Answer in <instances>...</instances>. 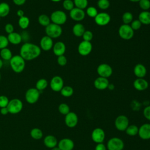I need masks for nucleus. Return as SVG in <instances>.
<instances>
[{
    "label": "nucleus",
    "instance_id": "nucleus-10",
    "mask_svg": "<svg viewBox=\"0 0 150 150\" xmlns=\"http://www.w3.org/2000/svg\"><path fill=\"white\" fill-rule=\"evenodd\" d=\"M97 72L100 77L107 79L112 75V69L107 63H101L97 67Z\"/></svg>",
    "mask_w": 150,
    "mask_h": 150
},
{
    "label": "nucleus",
    "instance_id": "nucleus-28",
    "mask_svg": "<svg viewBox=\"0 0 150 150\" xmlns=\"http://www.w3.org/2000/svg\"><path fill=\"white\" fill-rule=\"evenodd\" d=\"M10 12L9 5L5 2L0 3V17L4 18L7 16Z\"/></svg>",
    "mask_w": 150,
    "mask_h": 150
},
{
    "label": "nucleus",
    "instance_id": "nucleus-50",
    "mask_svg": "<svg viewBox=\"0 0 150 150\" xmlns=\"http://www.w3.org/2000/svg\"><path fill=\"white\" fill-rule=\"evenodd\" d=\"M95 150H107V147L103 143H99L96 146Z\"/></svg>",
    "mask_w": 150,
    "mask_h": 150
},
{
    "label": "nucleus",
    "instance_id": "nucleus-48",
    "mask_svg": "<svg viewBox=\"0 0 150 150\" xmlns=\"http://www.w3.org/2000/svg\"><path fill=\"white\" fill-rule=\"evenodd\" d=\"M143 115L146 120L150 121V105H148L144 108L143 110Z\"/></svg>",
    "mask_w": 150,
    "mask_h": 150
},
{
    "label": "nucleus",
    "instance_id": "nucleus-14",
    "mask_svg": "<svg viewBox=\"0 0 150 150\" xmlns=\"http://www.w3.org/2000/svg\"><path fill=\"white\" fill-rule=\"evenodd\" d=\"M96 23L99 26H105L108 25L111 20L110 15L106 12L98 13L94 18Z\"/></svg>",
    "mask_w": 150,
    "mask_h": 150
},
{
    "label": "nucleus",
    "instance_id": "nucleus-60",
    "mask_svg": "<svg viewBox=\"0 0 150 150\" xmlns=\"http://www.w3.org/2000/svg\"><path fill=\"white\" fill-rule=\"evenodd\" d=\"M1 17H0V20H1Z\"/></svg>",
    "mask_w": 150,
    "mask_h": 150
},
{
    "label": "nucleus",
    "instance_id": "nucleus-17",
    "mask_svg": "<svg viewBox=\"0 0 150 150\" xmlns=\"http://www.w3.org/2000/svg\"><path fill=\"white\" fill-rule=\"evenodd\" d=\"M138 135L142 139H150V124L145 123L141 125L139 127Z\"/></svg>",
    "mask_w": 150,
    "mask_h": 150
},
{
    "label": "nucleus",
    "instance_id": "nucleus-23",
    "mask_svg": "<svg viewBox=\"0 0 150 150\" xmlns=\"http://www.w3.org/2000/svg\"><path fill=\"white\" fill-rule=\"evenodd\" d=\"M134 73L137 78H144L146 74V69L142 64L138 63L134 68Z\"/></svg>",
    "mask_w": 150,
    "mask_h": 150
},
{
    "label": "nucleus",
    "instance_id": "nucleus-18",
    "mask_svg": "<svg viewBox=\"0 0 150 150\" xmlns=\"http://www.w3.org/2000/svg\"><path fill=\"white\" fill-rule=\"evenodd\" d=\"M70 17L75 21H81L84 19L86 16V13L83 9L74 7L70 11Z\"/></svg>",
    "mask_w": 150,
    "mask_h": 150
},
{
    "label": "nucleus",
    "instance_id": "nucleus-43",
    "mask_svg": "<svg viewBox=\"0 0 150 150\" xmlns=\"http://www.w3.org/2000/svg\"><path fill=\"white\" fill-rule=\"evenodd\" d=\"M9 45V41L6 36L1 35H0V49H2L8 47Z\"/></svg>",
    "mask_w": 150,
    "mask_h": 150
},
{
    "label": "nucleus",
    "instance_id": "nucleus-12",
    "mask_svg": "<svg viewBox=\"0 0 150 150\" xmlns=\"http://www.w3.org/2000/svg\"><path fill=\"white\" fill-rule=\"evenodd\" d=\"M64 86V81L63 79L59 76H53L50 81V87L51 89L55 91H60Z\"/></svg>",
    "mask_w": 150,
    "mask_h": 150
},
{
    "label": "nucleus",
    "instance_id": "nucleus-5",
    "mask_svg": "<svg viewBox=\"0 0 150 150\" xmlns=\"http://www.w3.org/2000/svg\"><path fill=\"white\" fill-rule=\"evenodd\" d=\"M118 35L124 40H130L134 36V30L129 25L122 24L118 29Z\"/></svg>",
    "mask_w": 150,
    "mask_h": 150
},
{
    "label": "nucleus",
    "instance_id": "nucleus-39",
    "mask_svg": "<svg viewBox=\"0 0 150 150\" xmlns=\"http://www.w3.org/2000/svg\"><path fill=\"white\" fill-rule=\"evenodd\" d=\"M97 6L100 9L105 10L110 7V2L108 0H98L97 1Z\"/></svg>",
    "mask_w": 150,
    "mask_h": 150
},
{
    "label": "nucleus",
    "instance_id": "nucleus-47",
    "mask_svg": "<svg viewBox=\"0 0 150 150\" xmlns=\"http://www.w3.org/2000/svg\"><path fill=\"white\" fill-rule=\"evenodd\" d=\"M57 62L59 65H60L61 66H64L67 64V58L65 56L62 55V56H57Z\"/></svg>",
    "mask_w": 150,
    "mask_h": 150
},
{
    "label": "nucleus",
    "instance_id": "nucleus-30",
    "mask_svg": "<svg viewBox=\"0 0 150 150\" xmlns=\"http://www.w3.org/2000/svg\"><path fill=\"white\" fill-rule=\"evenodd\" d=\"M38 21L39 23L43 26H47L50 23V17L46 14H41L38 16Z\"/></svg>",
    "mask_w": 150,
    "mask_h": 150
},
{
    "label": "nucleus",
    "instance_id": "nucleus-42",
    "mask_svg": "<svg viewBox=\"0 0 150 150\" xmlns=\"http://www.w3.org/2000/svg\"><path fill=\"white\" fill-rule=\"evenodd\" d=\"M86 13L89 17L94 18L98 14V11L94 6H89L87 8Z\"/></svg>",
    "mask_w": 150,
    "mask_h": 150
},
{
    "label": "nucleus",
    "instance_id": "nucleus-41",
    "mask_svg": "<svg viewBox=\"0 0 150 150\" xmlns=\"http://www.w3.org/2000/svg\"><path fill=\"white\" fill-rule=\"evenodd\" d=\"M139 6L143 11H148L150 9V1L149 0H140L139 2Z\"/></svg>",
    "mask_w": 150,
    "mask_h": 150
},
{
    "label": "nucleus",
    "instance_id": "nucleus-52",
    "mask_svg": "<svg viewBox=\"0 0 150 150\" xmlns=\"http://www.w3.org/2000/svg\"><path fill=\"white\" fill-rule=\"evenodd\" d=\"M1 114L2 115H6L7 114L9 113V110L6 107H3V108H1Z\"/></svg>",
    "mask_w": 150,
    "mask_h": 150
},
{
    "label": "nucleus",
    "instance_id": "nucleus-53",
    "mask_svg": "<svg viewBox=\"0 0 150 150\" xmlns=\"http://www.w3.org/2000/svg\"><path fill=\"white\" fill-rule=\"evenodd\" d=\"M16 15H17V16H18L19 18H21V17L24 16V12H23V11L22 10V9H18V10L16 11Z\"/></svg>",
    "mask_w": 150,
    "mask_h": 150
},
{
    "label": "nucleus",
    "instance_id": "nucleus-34",
    "mask_svg": "<svg viewBox=\"0 0 150 150\" xmlns=\"http://www.w3.org/2000/svg\"><path fill=\"white\" fill-rule=\"evenodd\" d=\"M138 129L139 128L136 125H129L125 131L129 136H135L138 133Z\"/></svg>",
    "mask_w": 150,
    "mask_h": 150
},
{
    "label": "nucleus",
    "instance_id": "nucleus-7",
    "mask_svg": "<svg viewBox=\"0 0 150 150\" xmlns=\"http://www.w3.org/2000/svg\"><path fill=\"white\" fill-rule=\"evenodd\" d=\"M106 147L108 150H123L124 143L121 138L112 137L107 141Z\"/></svg>",
    "mask_w": 150,
    "mask_h": 150
},
{
    "label": "nucleus",
    "instance_id": "nucleus-2",
    "mask_svg": "<svg viewBox=\"0 0 150 150\" xmlns=\"http://www.w3.org/2000/svg\"><path fill=\"white\" fill-rule=\"evenodd\" d=\"M9 64L15 73H20L25 69V60L19 54H16L13 56L9 60Z\"/></svg>",
    "mask_w": 150,
    "mask_h": 150
},
{
    "label": "nucleus",
    "instance_id": "nucleus-54",
    "mask_svg": "<svg viewBox=\"0 0 150 150\" xmlns=\"http://www.w3.org/2000/svg\"><path fill=\"white\" fill-rule=\"evenodd\" d=\"M108 88L110 90H113L114 88V86L112 84H109V85L108 86Z\"/></svg>",
    "mask_w": 150,
    "mask_h": 150
},
{
    "label": "nucleus",
    "instance_id": "nucleus-6",
    "mask_svg": "<svg viewBox=\"0 0 150 150\" xmlns=\"http://www.w3.org/2000/svg\"><path fill=\"white\" fill-rule=\"evenodd\" d=\"M9 112L12 114H16L21 111L23 108L22 101L18 98H13L9 100L7 105Z\"/></svg>",
    "mask_w": 150,
    "mask_h": 150
},
{
    "label": "nucleus",
    "instance_id": "nucleus-9",
    "mask_svg": "<svg viewBox=\"0 0 150 150\" xmlns=\"http://www.w3.org/2000/svg\"><path fill=\"white\" fill-rule=\"evenodd\" d=\"M40 94V91H39L36 88H30L26 91L25 93L26 101L29 104H35L38 101Z\"/></svg>",
    "mask_w": 150,
    "mask_h": 150
},
{
    "label": "nucleus",
    "instance_id": "nucleus-21",
    "mask_svg": "<svg viewBox=\"0 0 150 150\" xmlns=\"http://www.w3.org/2000/svg\"><path fill=\"white\" fill-rule=\"evenodd\" d=\"M148 82L144 78H137L133 83L134 87L138 91H144L148 88Z\"/></svg>",
    "mask_w": 150,
    "mask_h": 150
},
{
    "label": "nucleus",
    "instance_id": "nucleus-59",
    "mask_svg": "<svg viewBox=\"0 0 150 150\" xmlns=\"http://www.w3.org/2000/svg\"><path fill=\"white\" fill-rule=\"evenodd\" d=\"M1 73H0V80H1Z\"/></svg>",
    "mask_w": 150,
    "mask_h": 150
},
{
    "label": "nucleus",
    "instance_id": "nucleus-40",
    "mask_svg": "<svg viewBox=\"0 0 150 150\" xmlns=\"http://www.w3.org/2000/svg\"><path fill=\"white\" fill-rule=\"evenodd\" d=\"M62 5L64 9L69 11L74 8V4L72 0H64Z\"/></svg>",
    "mask_w": 150,
    "mask_h": 150
},
{
    "label": "nucleus",
    "instance_id": "nucleus-46",
    "mask_svg": "<svg viewBox=\"0 0 150 150\" xmlns=\"http://www.w3.org/2000/svg\"><path fill=\"white\" fill-rule=\"evenodd\" d=\"M141 25H142V23L138 19H135L132 21L130 26L134 30H137L140 29V28L141 27Z\"/></svg>",
    "mask_w": 150,
    "mask_h": 150
},
{
    "label": "nucleus",
    "instance_id": "nucleus-3",
    "mask_svg": "<svg viewBox=\"0 0 150 150\" xmlns=\"http://www.w3.org/2000/svg\"><path fill=\"white\" fill-rule=\"evenodd\" d=\"M45 33L47 36L52 39L57 38L62 35V28L60 25L50 23L45 27Z\"/></svg>",
    "mask_w": 150,
    "mask_h": 150
},
{
    "label": "nucleus",
    "instance_id": "nucleus-57",
    "mask_svg": "<svg viewBox=\"0 0 150 150\" xmlns=\"http://www.w3.org/2000/svg\"><path fill=\"white\" fill-rule=\"evenodd\" d=\"M129 1L132 2H138L140 0H129Z\"/></svg>",
    "mask_w": 150,
    "mask_h": 150
},
{
    "label": "nucleus",
    "instance_id": "nucleus-29",
    "mask_svg": "<svg viewBox=\"0 0 150 150\" xmlns=\"http://www.w3.org/2000/svg\"><path fill=\"white\" fill-rule=\"evenodd\" d=\"M0 56L1 59L5 61H9L13 56L11 50L7 47L1 50Z\"/></svg>",
    "mask_w": 150,
    "mask_h": 150
},
{
    "label": "nucleus",
    "instance_id": "nucleus-35",
    "mask_svg": "<svg viewBox=\"0 0 150 150\" xmlns=\"http://www.w3.org/2000/svg\"><path fill=\"white\" fill-rule=\"evenodd\" d=\"M30 136L32 138L35 139H40L43 137V132L42 131L38 128H33L30 131Z\"/></svg>",
    "mask_w": 150,
    "mask_h": 150
},
{
    "label": "nucleus",
    "instance_id": "nucleus-11",
    "mask_svg": "<svg viewBox=\"0 0 150 150\" xmlns=\"http://www.w3.org/2000/svg\"><path fill=\"white\" fill-rule=\"evenodd\" d=\"M105 137V133L104 131L101 128H94L91 134V138L93 142L97 144L103 143Z\"/></svg>",
    "mask_w": 150,
    "mask_h": 150
},
{
    "label": "nucleus",
    "instance_id": "nucleus-24",
    "mask_svg": "<svg viewBox=\"0 0 150 150\" xmlns=\"http://www.w3.org/2000/svg\"><path fill=\"white\" fill-rule=\"evenodd\" d=\"M7 38L9 41V43L14 45H17L20 44L22 41L21 35L15 32H13L10 34H8Z\"/></svg>",
    "mask_w": 150,
    "mask_h": 150
},
{
    "label": "nucleus",
    "instance_id": "nucleus-4",
    "mask_svg": "<svg viewBox=\"0 0 150 150\" xmlns=\"http://www.w3.org/2000/svg\"><path fill=\"white\" fill-rule=\"evenodd\" d=\"M50 18L52 23L61 26L66 23L67 21V15L63 11L56 10L51 13Z\"/></svg>",
    "mask_w": 150,
    "mask_h": 150
},
{
    "label": "nucleus",
    "instance_id": "nucleus-55",
    "mask_svg": "<svg viewBox=\"0 0 150 150\" xmlns=\"http://www.w3.org/2000/svg\"><path fill=\"white\" fill-rule=\"evenodd\" d=\"M3 64H4V62H3V60L2 59H0V69H2V66H3Z\"/></svg>",
    "mask_w": 150,
    "mask_h": 150
},
{
    "label": "nucleus",
    "instance_id": "nucleus-27",
    "mask_svg": "<svg viewBox=\"0 0 150 150\" xmlns=\"http://www.w3.org/2000/svg\"><path fill=\"white\" fill-rule=\"evenodd\" d=\"M138 20L142 24L149 25L150 24V12L148 11H143L138 16Z\"/></svg>",
    "mask_w": 150,
    "mask_h": 150
},
{
    "label": "nucleus",
    "instance_id": "nucleus-20",
    "mask_svg": "<svg viewBox=\"0 0 150 150\" xmlns=\"http://www.w3.org/2000/svg\"><path fill=\"white\" fill-rule=\"evenodd\" d=\"M109 84V81L107 78L100 76L96 78L94 81V87L99 90H103L107 88Z\"/></svg>",
    "mask_w": 150,
    "mask_h": 150
},
{
    "label": "nucleus",
    "instance_id": "nucleus-44",
    "mask_svg": "<svg viewBox=\"0 0 150 150\" xmlns=\"http://www.w3.org/2000/svg\"><path fill=\"white\" fill-rule=\"evenodd\" d=\"M82 37H83V40L87 41V42H91V40H92V39L93 38V34L90 30H86L85 32H84Z\"/></svg>",
    "mask_w": 150,
    "mask_h": 150
},
{
    "label": "nucleus",
    "instance_id": "nucleus-16",
    "mask_svg": "<svg viewBox=\"0 0 150 150\" xmlns=\"http://www.w3.org/2000/svg\"><path fill=\"white\" fill-rule=\"evenodd\" d=\"M53 39L47 35L43 36L40 40V48L43 51H49L53 46Z\"/></svg>",
    "mask_w": 150,
    "mask_h": 150
},
{
    "label": "nucleus",
    "instance_id": "nucleus-25",
    "mask_svg": "<svg viewBox=\"0 0 150 150\" xmlns=\"http://www.w3.org/2000/svg\"><path fill=\"white\" fill-rule=\"evenodd\" d=\"M43 142L45 145L49 148H53L57 145V138L52 135H48L46 136L44 138Z\"/></svg>",
    "mask_w": 150,
    "mask_h": 150
},
{
    "label": "nucleus",
    "instance_id": "nucleus-58",
    "mask_svg": "<svg viewBox=\"0 0 150 150\" xmlns=\"http://www.w3.org/2000/svg\"><path fill=\"white\" fill-rule=\"evenodd\" d=\"M50 1H52V2H59L61 1L62 0H50Z\"/></svg>",
    "mask_w": 150,
    "mask_h": 150
},
{
    "label": "nucleus",
    "instance_id": "nucleus-8",
    "mask_svg": "<svg viewBox=\"0 0 150 150\" xmlns=\"http://www.w3.org/2000/svg\"><path fill=\"white\" fill-rule=\"evenodd\" d=\"M114 125L116 129L120 131H125L129 126V119L124 115H120L115 120Z\"/></svg>",
    "mask_w": 150,
    "mask_h": 150
},
{
    "label": "nucleus",
    "instance_id": "nucleus-19",
    "mask_svg": "<svg viewBox=\"0 0 150 150\" xmlns=\"http://www.w3.org/2000/svg\"><path fill=\"white\" fill-rule=\"evenodd\" d=\"M57 145L60 150H73L74 147V143L72 139L65 138L60 140Z\"/></svg>",
    "mask_w": 150,
    "mask_h": 150
},
{
    "label": "nucleus",
    "instance_id": "nucleus-51",
    "mask_svg": "<svg viewBox=\"0 0 150 150\" xmlns=\"http://www.w3.org/2000/svg\"><path fill=\"white\" fill-rule=\"evenodd\" d=\"M26 0H12L14 4L18 6H21L25 4Z\"/></svg>",
    "mask_w": 150,
    "mask_h": 150
},
{
    "label": "nucleus",
    "instance_id": "nucleus-33",
    "mask_svg": "<svg viewBox=\"0 0 150 150\" xmlns=\"http://www.w3.org/2000/svg\"><path fill=\"white\" fill-rule=\"evenodd\" d=\"M60 92L62 96L64 97H69L73 94L74 90L71 86H63V87L62 88Z\"/></svg>",
    "mask_w": 150,
    "mask_h": 150
},
{
    "label": "nucleus",
    "instance_id": "nucleus-13",
    "mask_svg": "<svg viewBox=\"0 0 150 150\" xmlns=\"http://www.w3.org/2000/svg\"><path fill=\"white\" fill-rule=\"evenodd\" d=\"M92 48V44L90 42L83 40L79 43L77 47V50L81 56H86L88 55L91 52Z\"/></svg>",
    "mask_w": 150,
    "mask_h": 150
},
{
    "label": "nucleus",
    "instance_id": "nucleus-37",
    "mask_svg": "<svg viewBox=\"0 0 150 150\" xmlns=\"http://www.w3.org/2000/svg\"><path fill=\"white\" fill-rule=\"evenodd\" d=\"M58 110L61 114L66 115L70 111V107L66 103H61L58 107Z\"/></svg>",
    "mask_w": 150,
    "mask_h": 150
},
{
    "label": "nucleus",
    "instance_id": "nucleus-38",
    "mask_svg": "<svg viewBox=\"0 0 150 150\" xmlns=\"http://www.w3.org/2000/svg\"><path fill=\"white\" fill-rule=\"evenodd\" d=\"M74 6L81 9H84L87 7L88 0H73Z\"/></svg>",
    "mask_w": 150,
    "mask_h": 150
},
{
    "label": "nucleus",
    "instance_id": "nucleus-56",
    "mask_svg": "<svg viewBox=\"0 0 150 150\" xmlns=\"http://www.w3.org/2000/svg\"><path fill=\"white\" fill-rule=\"evenodd\" d=\"M51 150H60V148L58 146H55V147L52 148Z\"/></svg>",
    "mask_w": 150,
    "mask_h": 150
},
{
    "label": "nucleus",
    "instance_id": "nucleus-31",
    "mask_svg": "<svg viewBox=\"0 0 150 150\" xmlns=\"http://www.w3.org/2000/svg\"><path fill=\"white\" fill-rule=\"evenodd\" d=\"M30 24V20L29 18L26 16H22L21 18H19L18 20V25L19 27L23 29H26Z\"/></svg>",
    "mask_w": 150,
    "mask_h": 150
},
{
    "label": "nucleus",
    "instance_id": "nucleus-36",
    "mask_svg": "<svg viewBox=\"0 0 150 150\" xmlns=\"http://www.w3.org/2000/svg\"><path fill=\"white\" fill-rule=\"evenodd\" d=\"M123 24L129 25L133 21V15L130 12H125L122 16Z\"/></svg>",
    "mask_w": 150,
    "mask_h": 150
},
{
    "label": "nucleus",
    "instance_id": "nucleus-45",
    "mask_svg": "<svg viewBox=\"0 0 150 150\" xmlns=\"http://www.w3.org/2000/svg\"><path fill=\"white\" fill-rule=\"evenodd\" d=\"M9 99L8 98L4 95L0 96V107H6L8 103H9Z\"/></svg>",
    "mask_w": 150,
    "mask_h": 150
},
{
    "label": "nucleus",
    "instance_id": "nucleus-15",
    "mask_svg": "<svg viewBox=\"0 0 150 150\" xmlns=\"http://www.w3.org/2000/svg\"><path fill=\"white\" fill-rule=\"evenodd\" d=\"M79 118L77 115L74 112L70 111L67 114L65 115L64 122L65 124L69 128H74L75 127L78 123Z\"/></svg>",
    "mask_w": 150,
    "mask_h": 150
},
{
    "label": "nucleus",
    "instance_id": "nucleus-26",
    "mask_svg": "<svg viewBox=\"0 0 150 150\" xmlns=\"http://www.w3.org/2000/svg\"><path fill=\"white\" fill-rule=\"evenodd\" d=\"M85 30L86 29L84 25L80 23H76L72 28L73 33L76 37H81Z\"/></svg>",
    "mask_w": 150,
    "mask_h": 150
},
{
    "label": "nucleus",
    "instance_id": "nucleus-1",
    "mask_svg": "<svg viewBox=\"0 0 150 150\" xmlns=\"http://www.w3.org/2000/svg\"><path fill=\"white\" fill-rule=\"evenodd\" d=\"M41 49L35 43L25 42L21 48L19 55L25 60L30 61L38 58L41 53Z\"/></svg>",
    "mask_w": 150,
    "mask_h": 150
},
{
    "label": "nucleus",
    "instance_id": "nucleus-22",
    "mask_svg": "<svg viewBox=\"0 0 150 150\" xmlns=\"http://www.w3.org/2000/svg\"><path fill=\"white\" fill-rule=\"evenodd\" d=\"M53 53L57 56H62L64 55L66 52V45L63 42H56L52 47Z\"/></svg>",
    "mask_w": 150,
    "mask_h": 150
},
{
    "label": "nucleus",
    "instance_id": "nucleus-32",
    "mask_svg": "<svg viewBox=\"0 0 150 150\" xmlns=\"http://www.w3.org/2000/svg\"><path fill=\"white\" fill-rule=\"evenodd\" d=\"M47 85H48V82L47 80L42 78V79H39L36 81L35 88L37 90H38L39 91H42L47 87Z\"/></svg>",
    "mask_w": 150,
    "mask_h": 150
},
{
    "label": "nucleus",
    "instance_id": "nucleus-49",
    "mask_svg": "<svg viewBox=\"0 0 150 150\" xmlns=\"http://www.w3.org/2000/svg\"><path fill=\"white\" fill-rule=\"evenodd\" d=\"M5 30L8 34H10L14 32V27L12 23H6L5 26Z\"/></svg>",
    "mask_w": 150,
    "mask_h": 150
}]
</instances>
